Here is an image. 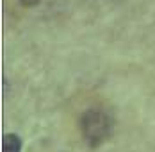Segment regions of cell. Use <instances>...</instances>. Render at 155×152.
<instances>
[{
    "label": "cell",
    "instance_id": "cell-3",
    "mask_svg": "<svg viewBox=\"0 0 155 152\" xmlns=\"http://www.w3.org/2000/svg\"><path fill=\"white\" fill-rule=\"evenodd\" d=\"M18 7H21V9H29V7H34V5H38L41 0H13Z\"/></svg>",
    "mask_w": 155,
    "mask_h": 152
},
{
    "label": "cell",
    "instance_id": "cell-2",
    "mask_svg": "<svg viewBox=\"0 0 155 152\" xmlns=\"http://www.w3.org/2000/svg\"><path fill=\"white\" fill-rule=\"evenodd\" d=\"M2 150L4 152H20L21 150V140L16 134H5L2 138Z\"/></svg>",
    "mask_w": 155,
    "mask_h": 152
},
{
    "label": "cell",
    "instance_id": "cell-1",
    "mask_svg": "<svg viewBox=\"0 0 155 152\" xmlns=\"http://www.w3.org/2000/svg\"><path fill=\"white\" fill-rule=\"evenodd\" d=\"M78 127H80L84 141L89 147H98L110 138L114 122H112V116L109 115V111H105L104 107L93 106L80 115Z\"/></svg>",
    "mask_w": 155,
    "mask_h": 152
}]
</instances>
